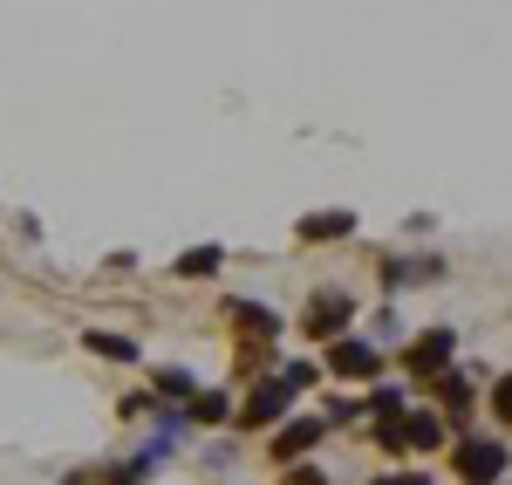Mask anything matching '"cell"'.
Wrapping results in <instances>:
<instances>
[{
  "label": "cell",
  "instance_id": "6da1fadb",
  "mask_svg": "<svg viewBox=\"0 0 512 485\" xmlns=\"http://www.w3.org/2000/svg\"><path fill=\"white\" fill-rule=\"evenodd\" d=\"M451 472L465 485H499L512 472L506 438H458V445H451Z\"/></svg>",
  "mask_w": 512,
  "mask_h": 485
},
{
  "label": "cell",
  "instance_id": "7a4b0ae2",
  "mask_svg": "<svg viewBox=\"0 0 512 485\" xmlns=\"http://www.w3.org/2000/svg\"><path fill=\"white\" fill-rule=\"evenodd\" d=\"M355 322V294L349 287H321L315 301H308V315H301V335H315V342H342Z\"/></svg>",
  "mask_w": 512,
  "mask_h": 485
},
{
  "label": "cell",
  "instance_id": "3957f363",
  "mask_svg": "<svg viewBox=\"0 0 512 485\" xmlns=\"http://www.w3.org/2000/svg\"><path fill=\"white\" fill-rule=\"evenodd\" d=\"M328 376L335 383H376L383 376V349L376 342H362V335H342V342H328Z\"/></svg>",
  "mask_w": 512,
  "mask_h": 485
},
{
  "label": "cell",
  "instance_id": "277c9868",
  "mask_svg": "<svg viewBox=\"0 0 512 485\" xmlns=\"http://www.w3.org/2000/svg\"><path fill=\"white\" fill-rule=\"evenodd\" d=\"M451 356H458L451 322H444V328H424V335H410V342H403V369H410V376H424V383H431V376H444V369H451Z\"/></svg>",
  "mask_w": 512,
  "mask_h": 485
},
{
  "label": "cell",
  "instance_id": "5b68a950",
  "mask_svg": "<svg viewBox=\"0 0 512 485\" xmlns=\"http://www.w3.org/2000/svg\"><path fill=\"white\" fill-rule=\"evenodd\" d=\"M287 404H294V397H287L274 376H267V383H253V390H246V404H239V424H233V431H274L280 417H287Z\"/></svg>",
  "mask_w": 512,
  "mask_h": 485
},
{
  "label": "cell",
  "instance_id": "8992f818",
  "mask_svg": "<svg viewBox=\"0 0 512 485\" xmlns=\"http://www.w3.org/2000/svg\"><path fill=\"white\" fill-rule=\"evenodd\" d=\"M321 438H328L321 417H287V424L274 431V458H280V465H308V451H315Z\"/></svg>",
  "mask_w": 512,
  "mask_h": 485
},
{
  "label": "cell",
  "instance_id": "52a82bcc",
  "mask_svg": "<svg viewBox=\"0 0 512 485\" xmlns=\"http://www.w3.org/2000/svg\"><path fill=\"white\" fill-rule=\"evenodd\" d=\"M226 322H233L239 342H253V349H267L280 335V315L274 308H260V301H226Z\"/></svg>",
  "mask_w": 512,
  "mask_h": 485
},
{
  "label": "cell",
  "instance_id": "ba28073f",
  "mask_svg": "<svg viewBox=\"0 0 512 485\" xmlns=\"http://www.w3.org/2000/svg\"><path fill=\"white\" fill-rule=\"evenodd\" d=\"M376 274H383V287H417V281H437V274H444V260H437V253H390V260H383V267H376Z\"/></svg>",
  "mask_w": 512,
  "mask_h": 485
},
{
  "label": "cell",
  "instance_id": "9c48e42d",
  "mask_svg": "<svg viewBox=\"0 0 512 485\" xmlns=\"http://www.w3.org/2000/svg\"><path fill=\"white\" fill-rule=\"evenodd\" d=\"M431 390H437V417H444V424H465V417H472V376H465V369L431 376Z\"/></svg>",
  "mask_w": 512,
  "mask_h": 485
},
{
  "label": "cell",
  "instance_id": "30bf717a",
  "mask_svg": "<svg viewBox=\"0 0 512 485\" xmlns=\"http://www.w3.org/2000/svg\"><path fill=\"white\" fill-rule=\"evenodd\" d=\"M396 424H403V451H437L451 438V424H444L437 410H403Z\"/></svg>",
  "mask_w": 512,
  "mask_h": 485
},
{
  "label": "cell",
  "instance_id": "8fae6325",
  "mask_svg": "<svg viewBox=\"0 0 512 485\" xmlns=\"http://www.w3.org/2000/svg\"><path fill=\"white\" fill-rule=\"evenodd\" d=\"M164 458H171V451H164L158 438H151V445L137 451V458H123V465H110V479H103V485H144V479H151V472L164 465Z\"/></svg>",
  "mask_w": 512,
  "mask_h": 485
},
{
  "label": "cell",
  "instance_id": "7c38bea8",
  "mask_svg": "<svg viewBox=\"0 0 512 485\" xmlns=\"http://www.w3.org/2000/svg\"><path fill=\"white\" fill-rule=\"evenodd\" d=\"M151 390H158V397H171V404L185 410L198 397V376L192 369H178V363H164V369H151Z\"/></svg>",
  "mask_w": 512,
  "mask_h": 485
},
{
  "label": "cell",
  "instance_id": "4fadbf2b",
  "mask_svg": "<svg viewBox=\"0 0 512 485\" xmlns=\"http://www.w3.org/2000/svg\"><path fill=\"white\" fill-rule=\"evenodd\" d=\"M226 417H233V397L226 390H198L192 404H185V424H205V431H219Z\"/></svg>",
  "mask_w": 512,
  "mask_h": 485
},
{
  "label": "cell",
  "instance_id": "5bb4252c",
  "mask_svg": "<svg viewBox=\"0 0 512 485\" xmlns=\"http://www.w3.org/2000/svg\"><path fill=\"white\" fill-rule=\"evenodd\" d=\"M82 349H89V356H103V363H137V342L117 335V328H89V335H82Z\"/></svg>",
  "mask_w": 512,
  "mask_h": 485
},
{
  "label": "cell",
  "instance_id": "9a60e30c",
  "mask_svg": "<svg viewBox=\"0 0 512 485\" xmlns=\"http://www.w3.org/2000/svg\"><path fill=\"white\" fill-rule=\"evenodd\" d=\"M355 233V212L349 205H335V212H315V219H301V240H349Z\"/></svg>",
  "mask_w": 512,
  "mask_h": 485
},
{
  "label": "cell",
  "instance_id": "2e32d148",
  "mask_svg": "<svg viewBox=\"0 0 512 485\" xmlns=\"http://www.w3.org/2000/svg\"><path fill=\"white\" fill-rule=\"evenodd\" d=\"M219 260H226V246H192V253L171 260V274L178 281H205V274H219Z\"/></svg>",
  "mask_w": 512,
  "mask_h": 485
},
{
  "label": "cell",
  "instance_id": "e0dca14e",
  "mask_svg": "<svg viewBox=\"0 0 512 485\" xmlns=\"http://www.w3.org/2000/svg\"><path fill=\"white\" fill-rule=\"evenodd\" d=\"M274 383L287 390V397H301V390H315V383H321V363L294 356V363H280V369H274Z\"/></svg>",
  "mask_w": 512,
  "mask_h": 485
},
{
  "label": "cell",
  "instance_id": "ac0fdd59",
  "mask_svg": "<svg viewBox=\"0 0 512 485\" xmlns=\"http://www.w3.org/2000/svg\"><path fill=\"white\" fill-rule=\"evenodd\" d=\"M369 410H362V397H328V410H321V424L328 431H349V424H362Z\"/></svg>",
  "mask_w": 512,
  "mask_h": 485
},
{
  "label": "cell",
  "instance_id": "d6986e66",
  "mask_svg": "<svg viewBox=\"0 0 512 485\" xmlns=\"http://www.w3.org/2000/svg\"><path fill=\"white\" fill-rule=\"evenodd\" d=\"M390 342H410V328L396 308H376V349H390Z\"/></svg>",
  "mask_w": 512,
  "mask_h": 485
},
{
  "label": "cell",
  "instance_id": "ffe728a7",
  "mask_svg": "<svg viewBox=\"0 0 512 485\" xmlns=\"http://www.w3.org/2000/svg\"><path fill=\"white\" fill-rule=\"evenodd\" d=\"M376 451H403V424H396V417H383V424H376Z\"/></svg>",
  "mask_w": 512,
  "mask_h": 485
},
{
  "label": "cell",
  "instance_id": "44dd1931",
  "mask_svg": "<svg viewBox=\"0 0 512 485\" xmlns=\"http://www.w3.org/2000/svg\"><path fill=\"white\" fill-rule=\"evenodd\" d=\"M492 417H499V424H512V369L499 376V390H492Z\"/></svg>",
  "mask_w": 512,
  "mask_h": 485
},
{
  "label": "cell",
  "instance_id": "7402d4cb",
  "mask_svg": "<svg viewBox=\"0 0 512 485\" xmlns=\"http://www.w3.org/2000/svg\"><path fill=\"white\" fill-rule=\"evenodd\" d=\"M280 485H328V472H321V465H294Z\"/></svg>",
  "mask_w": 512,
  "mask_h": 485
},
{
  "label": "cell",
  "instance_id": "603a6c76",
  "mask_svg": "<svg viewBox=\"0 0 512 485\" xmlns=\"http://www.w3.org/2000/svg\"><path fill=\"white\" fill-rule=\"evenodd\" d=\"M376 485H437V479H431V472H383Z\"/></svg>",
  "mask_w": 512,
  "mask_h": 485
}]
</instances>
